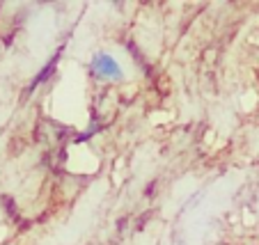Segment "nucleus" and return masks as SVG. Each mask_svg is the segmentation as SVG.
Segmentation results:
<instances>
[{"mask_svg":"<svg viewBox=\"0 0 259 245\" xmlns=\"http://www.w3.org/2000/svg\"><path fill=\"white\" fill-rule=\"evenodd\" d=\"M58 60H60V55H53V58L49 60V64H46V67H44V69H41V71H39V76H37V78L32 80V85H30V89H28V92H32V89L37 87V85L46 83V80H49L51 76H53L55 67H58Z\"/></svg>","mask_w":259,"mask_h":245,"instance_id":"obj_2","label":"nucleus"},{"mask_svg":"<svg viewBox=\"0 0 259 245\" xmlns=\"http://www.w3.org/2000/svg\"><path fill=\"white\" fill-rule=\"evenodd\" d=\"M90 74L99 80H124V69L110 53H94L90 60Z\"/></svg>","mask_w":259,"mask_h":245,"instance_id":"obj_1","label":"nucleus"}]
</instances>
